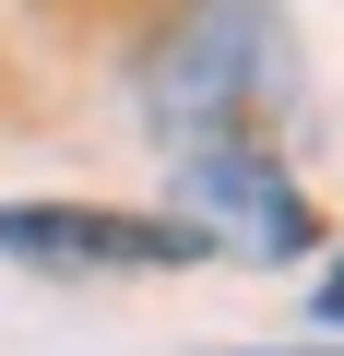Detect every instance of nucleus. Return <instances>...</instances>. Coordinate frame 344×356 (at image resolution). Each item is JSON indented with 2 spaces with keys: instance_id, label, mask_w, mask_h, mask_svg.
<instances>
[{
  "instance_id": "nucleus-1",
  "label": "nucleus",
  "mask_w": 344,
  "mask_h": 356,
  "mask_svg": "<svg viewBox=\"0 0 344 356\" xmlns=\"http://www.w3.org/2000/svg\"><path fill=\"white\" fill-rule=\"evenodd\" d=\"M261 83H273V13H261V0H190V13L142 48V107H154V131H179V143L238 131Z\"/></svg>"
},
{
  "instance_id": "nucleus-2",
  "label": "nucleus",
  "mask_w": 344,
  "mask_h": 356,
  "mask_svg": "<svg viewBox=\"0 0 344 356\" xmlns=\"http://www.w3.org/2000/svg\"><path fill=\"white\" fill-rule=\"evenodd\" d=\"M214 238L166 214H107V202H0V261L36 273H190Z\"/></svg>"
},
{
  "instance_id": "nucleus-3",
  "label": "nucleus",
  "mask_w": 344,
  "mask_h": 356,
  "mask_svg": "<svg viewBox=\"0 0 344 356\" xmlns=\"http://www.w3.org/2000/svg\"><path fill=\"white\" fill-rule=\"evenodd\" d=\"M190 154V214H202V238L226 226V238H249V261H297L309 238H320V214L297 202V178L249 143V131H214V143H179Z\"/></svg>"
},
{
  "instance_id": "nucleus-4",
  "label": "nucleus",
  "mask_w": 344,
  "mask_h": 356,
  "mask_svg": "<svg viewBox=\"0 0 344 356\" xmlns=\"http://www.w3.org/2000/svg\"><path fill=\"white\" fill-rule=\"evenodd\" d=\"M309 309H320V332H344V250H332V273L309 285Z\"/></svg>"
}]
</instances>
